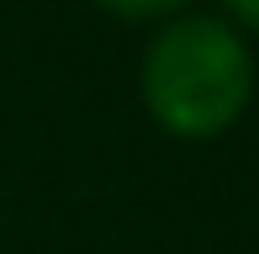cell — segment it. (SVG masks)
<instances>
[{
    "label": "cell",
    "mask_w": 259,
    "mask_h": 254,
    "mask_svg": "<svg viewBox=\"0 0 259 254\" xmlns=\"http://www.w3.org/2000/svg\"><path fill=\"white\" fill-rule=\"evenodd\" d=\"M217 6L238 32H259V0H217Z\"/></svg>",
    "instance_id": "3"
},
{
    "label": "cell",
    "mask_w": 259,
    "mask_h": 254,
    "mask_svg": "<svg viewBox=\"0 0 259 254\" xmlns=\"http://www.w3.org/2000/svg\"><path fill=\"white\" fill-rule=\"evenodd\" d=\"M143 106L169 138L211 143L233 133L254 101V53L228 16H185L164 21L143 48L138 69Z\"/></svg>",
    "instance_id": "1"
},
{
    "label": "cell",
    "mask_w": 259,
    "mask_h": 254,
    "mask_svg": "<svg viewBox=\"0 0 259 254\" xmlns=\"http://www.w3.org/2000/svg\"><path fill=\"white\" fill-rule=\"evenodd\" d=\"M96 6L122 21H175L191 11V0H96Z\"/></svg>",
    "instance_id": "2"
}]
</instances>
